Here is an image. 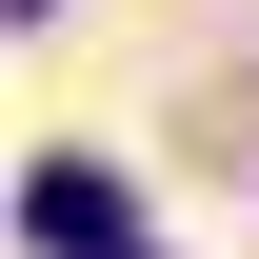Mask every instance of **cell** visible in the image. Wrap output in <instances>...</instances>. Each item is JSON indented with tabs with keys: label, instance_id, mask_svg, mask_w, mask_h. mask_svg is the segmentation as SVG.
Listing matches in <instances>:
<instances>
[{
	"label": "cell",
	"instance_id": "cell-2",
	"mask_svg": "<svg viewBox=\"0 0 259 259\" xmlns=\"http://www.w3.org/2000/svg\"><path fill=\"white\" fill-rule=\"evenodd\" d=\"M0 20H40V0H0Z\"/></svg>",
	"mask_w": 259,
	"mask_h": 259
},
{
	"label": "cell",
	"instance_id": "cell-3",
	"mask_svg": "<svg viewBox=\"0 0 259 259\" xmlns=\"http://www.w3.org/2000/svg\"><path fill=\"white\" fill-rule=\"evenodd\" d=\"M120 259H140V239H120Z\"/></svg>",
	"mask_w": 259,
	"mask_h": 259
},
{
	"label": "cell",
	"instance_id": "cell-1",
	"mask_svg": "<svg viewBox=\"0 0 259 259\" xmlns=\"http://www.w3.org/2000/svg\"><path fill=\"white\" fill-rule=\"evenodd\" d=\"M20 239L40 259H120V180H100V160H40L20 180Z\"/></svg>",
	"mask_w": 259,
	"mask_h": 259
}]
</instances>
